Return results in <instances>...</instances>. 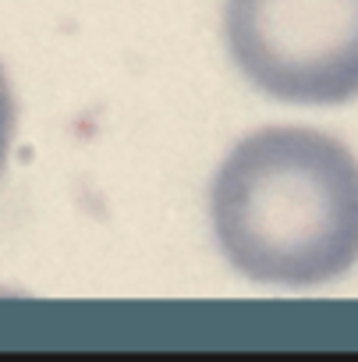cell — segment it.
Masks as SVG:
<instances>
[{
	"label": "cell",
	"mask_w": 358,
	"mask_h": 362,
	"mask_svg": "<svg viewBox=\"0 0 358 362\" xmlns=\"http://www.w3.org/2000/svg\"><path fill=\"white\" fill-rule=\"evenodd\" d=\"M11 139H15V96H11V86L4 78V68H0V170H4Z\"/></svg>",
	"instance_id": "obj_3"
},
{
	"label": "cell",
	"mask_w": 358,
	"mask_h": 362,
	"mask_svg": "<svg viewBox=\"0 0 358 362\" xmlns=\"http://www.w3.org/2000/svg\"><path fill=\"white\" fill-rule=\"evenodd\" d=\"M224 40L238 71L273 100H358V0H227Z\"/></svg>",
	"instance_id": "obj_2"
},
{
	"label": "cell",
	"mask_w": 358,
	"mask_h": 362,
	"mask_svg": "<svg viewBox=\"0 0 358 362\" xmlns=\"http://www.w3.org/2000/svg\"><path fill=\"white\" fill-rule=\"evenodd\" d=\"M210 224L241 277L330 284L358 263V156L312 128H263L217 167Z\"/></svg>",
	"instance_id": "obj_1"
}]
</instances>
